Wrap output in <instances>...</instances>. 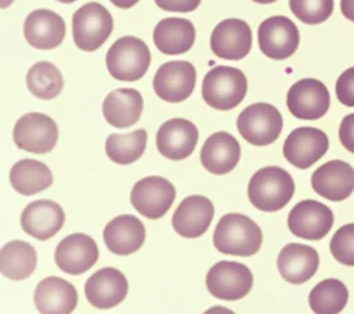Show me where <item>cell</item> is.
<instances>
[{
	"label": "cell",
	"mask_w": 354,
	"mask_h": 314,
	"mask_svg": "<svg viewBox=\"0 0 354 314\" xmlns=\"http://www.w3.org/2000/svg\"><path fill=\"white\" fill-rule=\"evenodd\" d=\"M263 241L260 227L248 216L241 213L224 214L213 234L214 248L232 256H252L259 252Z\"/></svg>",
	"instance_id": "cell-1"
},
{
	"label": "cell",
	"mask_w": 354,
	"mask_h": 314,
	"mask_svg": "<svg viewBox=\"0 0 354 314\" xmlns=\"http://www.w3.org/2000/svg\"><path fill=\"white\" fill-rule=\"evenodd\" d=\"M295 192L292 176L282 167L266 166L259 169L249 180L248 198L263 212H277L285 207Z\"/></svg>",
	"instance_id": "cell-2"
},
{
	"label": "cell",
	"mask_w": 354,
	"mask_h": 314,
	"mask_svg": "<svg viewBox=\"0 0 354 314\" xmlns=\"http://www.w3.org/2000/svg\"><path fill=\"white\" fill-rule=\"evenodd\" d=\"M248 91L243 72L232 66H214L203 77L202 98L218 111H230L239 105Z\"/></svg>",
	"instance_id": "cell-3"
},
{
	"label": "cell",
	"mask_w": 354,
	"mask_h": 314,
	"mask_svg": "<svg viewBox=\"0 0 354 314\" xmlns=\"http://www.w3.org/2000/svg\"><path fill=\"white\" fill-rule=\"evenodd\" d=\"M149 64V48L136 36H123L118 39L106 53L108 72L116 80H138L147 73Z\"/></svg>",
	"instance_id": "cell-4"
},
{
	"label": "cell",
	"mask_w": 354,
	"mask_h": 314,
	"mask_svg": "<svg viewBox=\"0 0 354 314\" xmlns=\"http://www.w3.org/2000/svg\"><path fill=\"white\" fill-rule=\"evenodd\" d=\"M283 120L281 112L271 104L254 102L246 107L236 119L239 134L253 145H268L282 131Z\"/></svg>",
	"instance_id": "cell-5"
},
{
	"label": "cell",
	"mask_w": 354,
	"mask_h": 314,
	"mask_svg": "<svg viewBox=\"0 0 354 314\" xmlns=\"http://www.w3.org/2000/svg\"><path fill=\"white\" fill-rule=\"evenodd\" d=\"M73 40L83 51H95L111 36L113 18L100 3H87L73 14Z\"/></svg>",
	"instance_id": "cell-6"
},
{
	"label": "cell",
	"mask_w": 354,
	"mask_h": 314,
	"mask_svg": "<svg viewBox=\"0 0 354 314\" xmlns=\"http://www.w3.org/2000/svg\"><path fill=\"white\" fill-rule=\"evenodd\" d=\"M12 140L19 149L30 154H47L58 141V127L50 116L29 112L17 120Z\"/></svg>",
	"instance_id": "cell-7"
},
{
	"label": "cell",
	"mask_w": 354,
	"mask_h": 314,
	"mask_svg": "<svg viewBox=\"0 0 354 314\" xmlns=\"http://www.w3.org/2000/svg\"><path fill=\"white\" fill-rule=\"evenodd\" d=\"M174 198V185L160 176H148L138 180L130 192L133 207L151 220L165 216Z\"/></svg>",
	"instance_id": "cell-8"
},
{
	"label": "cell",
	"mask_w": 354,
	"mask_h": 314,
	"mask_svg": "<svg viewBox=\"0 0 354 314\" xmlns=\"http://www.w3.org/2000/svg\"><path fill=\"white\" fill-rule=\"evenodd\" d=\"M253 285L252 271L242 263L221 260L206 275L210 295L221 300H238L246 296Z\"/></svg>",
	"instance_id": "cell-9"
},
{
	"label": "cell",
	"mask_w": 354,
	"mask_h": 314,
	"mask_svg": "<svg viewBox=\"0 0 354 314\" xmlns=\"http://www.w3.org/2000/svg\"><path fill=\"white\" fill-rule=\"evenodd\" d=\"M257 40L259 47L266 57L285 59L297 50L300 35L293 21L283 15H275L260 24Z\"/></svg>",
	"instance_id": "cell-10"
},
{
	"label": "cell",
	"mask_w": 354,
	"mask_h": 314,
	"mask_svg": "<svg viewBox=\"0 0 354 314\" xmlns=\"http://www.w3.org/2000/svg\"><path fill=\"white\" fill-rule=\"evenodd\" d=\"M330 104L326 86L318 79H300L288 91L286 105L289 112L303 120H315L322 118Z\"/></svg>",
	"instance_id": "cell-11"
},
{
	"label": "cell",
	"mask_w": 354,
	"mask_h": 314,
	"mask_svg": "<svg viewBox=\"0 0 354 314\" xmlns=\"http://www.w3.org/2000/svg\"><path fill=\"white\" fill-rule=\"evenodd\" d=\"M196 71L188 61H169L162 64L153 76V91L167 102L187 100L195 87Z\"/></svg>",
	"instance_id": "cell-12"
},
{
	"label": "cell",
	"mask_w": 354,
	"mask_h": 314,
	"mask_svg": "<svg viewBox=\"0 0 354 314\" xmlns=\"http://www.w3.org/2000/svg\"><path fill=\"white\" fill-rule=\"evenodd\" d=\"M333 225V212L324 203L304 199L293 206L288 216L290 232L308 241L322 239Z\"/></svg>",
	"instance_id": "cell-13"
},
{
	"label": "cell",
	"mask_w": 354,
	"mask_h": 314,
	"mask_svg": "<svg viewBox=\"0 0 354 314\" xmlns=\"http://www.w3.org/2000/svg\"><path fill=\"white\" fill-rule=\"evenodd\" d=\"M329 148L326 134L315 127H299L290 131L283 142L285 159L299 167L307 169L319 160Z\"/></svg>",
	"instance_id": "cell-14"
},
{
	"label": "cell",
	"mask_w": 354,
	"mask_h": 314,
	"mask_svg": "<svg viewBox=\"0 0 354 314\" xmlns=\"http://www.w3.org/2000/svg\"><path fill=\"white\" fill-rule=\"evenodd\" d=\"M55 264L69 275H80L98 260V246L87 234L76 232L65 237L55 248Z\"/></svg>",
	"instance_id": "cell-15"
},
{
	"label": "cell",
	"mask_w": 354,
	"mask_h": 314,
	"mask_svg": "<svg viewBox=\"0 0 354 314\" xmlns=\"http://www.w3.org/2000/svg\"><path fill=\"white\" fill-rule=\"evenodd\" d=\"M210 48L220 58L242 59L252 48L250 26L238 18L221 21L212 32Z\"/></svg>",
	"instance_id": "cell-16"
},
{
	"label": "cell",
	"mask_w": 354,
	"mask_h": 314,
	"mask_svg": "<svg viewBox=\"0 0 354 314\" xmlns=\"http://www.w3.org/2000/svg\"><path fill=\"white\" fill-rule=\"evenodd\" d=\"M127 279L113 267H104L95 271L84 285V293L88 303L100 310H108L119 303L127 295Z\"/></svg>",
	"instance_id": "cell-17"
},
{
	"label": "cell",
	"mask_w": 354,
	"mask_h": 314,
	"mask_svg": "<svg viewBox=\"0 0 354 314\" xmlns=\"http://www.w3.org/2000/svg\"><path fill=\"white\" fill-rule=\"evenodd\" d=\"M198 142L196 126L181 118L166 120L156 133L158 151L167 159L181 160L188 158Z\"/></svg>",
	"instance_id": "cell-18"
},
{
	"label": "cell",
	"mask_w": 354,
	"mask_h": 314,
	"mask_svg": "<svg viewBox=\"0 0 354 314\" xmlns=\"http://www.w3.org/2000/svg\"><path fill=\"white\" fill-rule=\"evenodd\" d=\"M214 216L212 201L202 195H191L177 206L171 224L174 231L184 238H198L203 235Z\"/></svg>",
	"instance_id": "cell-19"
},
{
	"label": "cell",
	"mask_w": 354,
	"mask_h": 314,
	"mask_svg": "<svg viewBox=\"0 0 354 314\" xmlns=\"http://www.w3.org/2000/svg\"><path fill=\"white\" fill-rule=\"evenodd\" d=\"M313 190L329 201H343L354 191V169L343 160H329L311 176Z\"/></svg>",
	"instance_id": "cell-20"
},
{
	"label": "cell",
	"mask_w": 354,
	"mask_h": 314,
	"mask_svg": "<svg viewBox=\"0 0 354 314\" xmlns=\"http://www.w3.org/2000/svg\"><path fill=\"white\" fill-rule=\"evenodd\" d=\"M65 213L62 207L48 199H39L30 202L21 214L22 230L39 239L46 241L54 237L64 225Z\"/></svg>",
	"instance_id": "cell-21"
},
{
	"label": "cell",
	"mask_w": 354,
	"mask_h": 314,
	"mask_svg": "<svg viewBox=\"0 0 354 314\" xmlns=\"http://www.w3.org/2000/svg\"><path fill=\"white\" fill-rule=\"evenodd\" d=\"M65 21L51 10L32 11L24 24V36L35 48L51 50L58 47L65 37Z\"/></svg>",
	"instance_id": "cell-22"
},
{
	"label": "cell",
	"mask_w": 354,
	"mask_h": 314,
	"mask_svg": "<svg viewBox=\"0 0 354 314\" xmlns=\"http://www.w3.org/2000/svg\"><path fill=\"white\" fill-rule=\"evenodd\" d=\"M319 264L318 252L304 243L285 245L277 259L278 271L282 278L290 284L299 285L311 279Z\"/></svg>",
	"instance_id": "cell-23"
},
{
	"label": "cell",
	"mask_w": 354,
	"mask_h": 314,
	"mask_svg": "<svg viewBox=\"0 0 354 314\" xmlns=\"http://www.w3.org/2000/svg\"><path fill=\"white\" fill-rule=\"evenodd\" d=\"M241 147L236 138L227 131H216L205 141L201 149L202 166L217 176L230 173L239 162Z\"/></svg>",
	"instance_id": "cell-24"
},
{
	"label": "cell",
	"mask_w": 354,
	"mask_h": 314,
	"mask_svg": "<svg viewBox=\"0 0 354 314\" xmlns=\"http://www.w3.org/2000/svg\"><path fill=\"white\" fill-rule=\"evenodd\" d=\"M145 241V227L140 219L122 214L112 219L104 228V242L111 253L127 256L137 252Z\"/></svg>",
	"instance_id": "cell-25"
},
{
	"label": "cell",
	"mask_w": 354,
	"mask_h": 314,
	"mask_svg": "<svg viewBox=\"0 0 354 314\" xmlns=\"http://www.w3.org/2000/svg\"><path fill=\"white\" fill-rule=\"evenodd\" d=\"M35 306L43 314H68L77 306V292L75 286L59 278L47 277L41 279L35 290Z\"/></svg>",
	"instance_id": "cell-26"
},
{
	"label": "cell",
	"mask_w": 354,
	"mask_h": 314,
	"mask_svg": "<svg viewBox=\"0 0 354 314\" xmlns=\"http://www.w3.org/2000/svg\"><path fill=\"white\" fill-rule=\"evenodd\" d=\"M144 108L142 95L136 89H116L111 91L102 104L105 120L119 129L133 126Z\"/></svg>",
	"instance_id": "cell-27"
},
{
	"label": "cell",
	"mask_w": 354,
	"mask_h": 314,
	"mask_svg": "<svg viewBox=\"0 0 354 314\" xmlns=\"http://www.w3.org/2000/svg\"><path fill=\"white\" fill-rule=\"evenodd\" d=\"M195 41V26L184 18H165L153 29L156 48L167 55L187 53Z\"/></svg>",
	"instance_id": "cell-28"
},
{
	"label": "cell",
	"mask_w": 354,
	"mask_h": 314,
	"mask_svg": "<svg viewBox=\"0 0 354 314\" xmlns=\"http://www.w3.org/2000/svg\"><path fill=\"white\" fill-rule=\"evenodd\" d=\"M37 253L24 241H10L0 250V271L10 279H25L35 271Z\"/></svg>",
	"instance_id": "cell-29"
},
{
	"label": "cell",
	"mask_w": 354,
	"mask_h": 314,
	"mask_svg": "<svg viewBox=\"0 0 354 314\" xmlns=\"http://www.w3.org/2000/svg\"><path fill=\"white\" fill-rule=\"evenodd\" d=\"M11 187L22 195H35L53 184V174L47 165L33 160H18L10 170Z\"/></svg>",
	"instance_id": "cell-30"
},
{
	"label": "cell",
	"mask_w": 354,
	"mask_h": 314,
	"mask_svg": "<svg viewBox=\"0 0 354 314\" xmlns=\"http://www.w3.org/2000/svg\"><path fill=\"white\" fill-rule=\"evenodd\" d=\"M148 134L144 129L119 134H109L105 142L108 158L118 165H130L140 159L147 147Z\"/></svg>",
	"instance_id": "cell-31"
},
{
	"label": "cell",
	"mask_w": 354,
	"mask_h": 314,
	"mask_svg": "<svg viewBox=\"0 0 354 314\" xmlns=\"http://www.w3.org/2000/svg\"><path fill=\"white\" fill-rule=\"evenodd\" d=\"M348 300V290L346 285L336 279L328 278L317 284L308 296L310 308L318 314L340 313Z\"/></svg>",
	"instance_id": "cell-32"
},
{
	"label": "cell",
	"mask_w": 354,
	"mask_h": 314,
	"mask_svg": "<svg viewBox=\"0 0 354 314\" xmlns=\"http://www.w3.org/2000/svg\"><path fill=\"white\" fill-rule=\"evenodd\" d=\"M26 86L35 97L40 100H51L61 93L64 79L54 64L40 61L29 68L26 73Z\"/></svg>",
	"instance_id": "cell-33"
},
{
	"label": "cell",
	"mask_w": 354,
	"mask_h": 314,
	"mask_svg": "<svg viewBox=\"0 0 354 314\" xmlns=\"http://www.w3.org/2000/svg\"><path fill=\"white\" fill-rule=\"evenodd\" d=\"M290 11L304 24L326 21L333 11V0H289Z\"/></svg>",
	"instance_id": "cell-34"
},
{
	"label": "cell",
	"mask_w": 354,
	"mask_h": 314,
	"mask_svg": "<svg viewBox=\"0 0 354 314\" xmlns=\"http://www.w3.org/2000/svg\"><path fill=\"white\" fill-rule=\"evenodd\" d=\"M332 256L344 266H354V223L340 227L330 239Z\"/></svg>",
	"instance_id": "cell-35"
},
{
	"label": "cell",
	"mask_w": 354,
	"mask_h": 314,
	"mask_svg": "<svg viewBox=\"0 0 354 314\" xmlns=\"http://www.w3.org/2000/svg\"><path fill=\"white\" fill-rule=\"evenodd\" d=\"M337 100L347 107H354V66L346 69L336 82Z\"/></svg>",
	"instance_id": "cell-36"
},
{
	"label": "cell",
	"mask_w": 354,
	"mask_h": 314,
	"mask_svg": "<svg viewBox=\"0 0 354 314\" xmlns=\"http://www.w3.org/2000/svg\"><path fill=\"white\" fill-rule=\"evenodd\" d=\"M339 138L342 145L354 154V113H350L343 118L339 127Z\"/></svg>",
	"instance_id": "cell-37"
},
{
	"label": "cell",
	"mask_w": 354,
	"mask_h": 314,
	"mask_svg": "<svg viewBox=\"0 0 354 314\" xmlns=\"http://www.w3.org/2000/svg\"><path fill=\"white\" fill-rule=\"evenodd\" d=\"M155 4L165 11L189 12L198 8L201 0H155Z\"/></svg>",
	"instance_id": "cell-38"
},
{
	"label": "cell",
	"mask_w": 354,
	"mask_h": 314,
	"mask_svg": "<svg viewBox=\"0 0 354 314\" xmlns=\"http://www.w3.org/2000/svg\"><path fill=\"white\" fill-rule=\"evenodd\" d=\"M340 10L348 21L354 22V0H340Z\"/></svg>",
	"instance_id": "cell-39"
},
{
	"label": "cell",
	"mask_w": 354,
	"mask_h": 314,
	"mask_svg": "<svg viewBox=\"0 0 354 314\" xmlns=\"http://www.w3.org/2000/svg\"><path fill=\"white\" fill-rule=\"evenodd\" d=\"M112 4H115L119 8H130L140 0H109Z\"/></svg>",
	"instance_id": "cell-40"
},
{
	"label": "cell",
	"mask_w": 354,
	"mask_h": 314,
	"mask_svg": "<svg viewBox=\"0 0 354 314\" xmlns=\"http://www.w3.org/2000/svg\"><path fill=\"white\" fill-rule=\"evenodd\" d=\"M14 0H0V7L1 8H7Z\"/></svg>",
	"instance_id": "cell-41"
},
{
	"label": "cell",
	"mask_w": 354,
	"mask_h": 314,
	"mask_svg": "<svg viewBox=\"0 0 354 314\" xmlns=\"http://www.w3.org/2000/svg\"><path fill=\"white\" fill-rule=\"evenodd\" d=\"M253 1L260 3V4H270V3H274V1H277V0H253Z\"/></svg>",
	"instance_id": "cell-42"
},
{
	"label": "cell",
	"mask_w": 354,
	"mask_h": 314,
	"mask_svg": "<svg viewBox=\"0 0 354 314\" xmlns=\"http://www.w3.org/2000/svg\"><path fill=\"white\" fill-rule=\"evenodd\" d=\"M57 1H61V3H73L76 0H57Z\"/></svg>",
	"instance_id": "cell-43"
}]
</instances>
